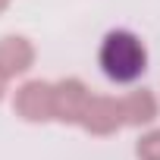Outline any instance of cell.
Returning <instances> with one entry per match:
<instances>
[{
	"label": "cell",
	"instance_id": "6da1fadb",
	"mask_svg": "<svg viewBox=\"0 0 160 160\" xmlns=\"http://www.w3.org/2000/svg\"><path fill=\"white\" fill-rule=\"evenodd\" d=\"M101 72L116 85H132L148 72V47L129 28H113L101 38L98 47Z\"/></svg>",
	"mask_w": 160,
	"mask_h": 160
},
{
	"label": "cell",
	"instance_id": "7a4b0ae2",
	"mask_svg": "<svg viewBox=\"0 0 160 160\" xmlns=\"http://www.w3.org/2000/svg\"><path fill=\"white\" fill-rule=\"evenodd\" d=\"M13 113L32 126L53 122V82H47V78H25L13 91Z\"/></svg>",
	"mask_w": 160,
	"mask_h": 160
},
{
	"label": "cell",
	"instance_id": "3957f363",
	"mask_svg": "<svg viewBox=\"0 0 160 160\" xmlns=\"http://www.w3.org/2000/svg\"><path fill=\"white\" fill-rule=\"evenodd\" d=\"M91 88L78 75H66L53 82V119L63 126H82V116L88 110Z\"/></svg>",
	"mask_w": 160,
	"mask_h": 160
},
{
	"label": "cell",
	"instance_id": "277c9868",
	"mask_svg": "<svg viewBox=\"0 0 160 160\" xmlns=\"http://www.w3.org/2000/svg\"><path fill=\"white\" fill-rule=\"evenodd\" d=\"M82 129L94 138H110L116 135L119 129H126V119H122V101L113 98V94H91L88 101V110L82 116Z\"/></svg>",
	"mask_w": 160,
	"mask_h": 160
},
{
	"label": "cell",
	"instance_id": "5b68a950",
	"mask_svg": "<svg viewBox=\"0 0 160 160\" xmlns=\"http://www.w3.org/2000/svg\"><path fill=\"white\" fill-rule=\"evenodd\" d=\"M122 101V119L129 129H154L160 119V98L151 88H132Z\"/></svg>",
	"mask_w": 160,
	"mask_h": 160
},
{
	"label": "cell",
	"instance_id": "8992f818",
	"mask_svg": "<svg viewBox=\"0 0 160 160\" xmlns=\"http://www.w3.org/2000/svg\"><path fill=\"white\" fill-rule=\"evenodd\" d=\"M35 60H38V50L25 35H3L0 38V69L10 78L28 75Z\"/></svg>",
	"mask_w": 160,
	"mask_h": 160
},
{
	"label": "cell",
	"instance_id": "52a82bcc",
	"mask_svg": "<svg viewBox=\"0 0 160 160\" xmlns=\"http://www.w3.org/2000/svg\"><path fill=\"white\" fill-rule=\"evenodd\" d=\"M135 157L138 160H160V126L141 132V138L135 141Z\"/></svg>",
	"mask_w": 160,
	"mask_h": 160
},
{
	"label": "cell",
	"instance_id": "ba28073f",
	"mask_svg": "<svg viewBox=\"0 0 160 160\" xmlns=\"http://www.w3.org/2000/svg\"><path fill=\"white\" fill-rule=\"evenodd\" d=\"M10 82H13V78L3 72V69H0V101H3L7 98V91H10Z\"/></svg>",
	"mask_w": 160,
	"mask_h": 160
},
{
	"label": "cell",
	"instance_id": "9c48e42d",
	"mask_svg": "<svg viewBox=\"0 0 160 160\" xmlns=\"http://www.w3.org/2000/svg\"><path fill=\"white\" fill-rule=\"evenodd\" d=\"M10 3H13V0H0V16H3V13L10 10Z\"/></svg>",
	"mask_w": 160,
	"mask_h": 160
}]
</instances>
